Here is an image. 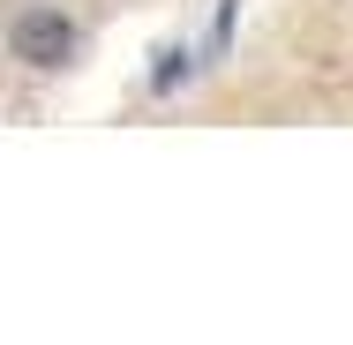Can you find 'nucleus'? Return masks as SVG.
<instances>
[{"label": "nucleus", "instance_id": "obj_1", "mask_svg": "<svg viewBox=\"0 0 353 345\" xmlns=\"http://www.w3.org/2000/svg\"><path fill=\"white\" fill-rule=\"evenodd\" d=\"M75 45H83V30H75V15L61 8V0H30V8L8 15V61H23L30 75L68 68Z\"/></svg>", "mask_w": 353, "mask_h": 345}, {"label": "nucleus", "instance_id": "obj_2", "mask_svg": "<svg viewBox=\"0 0 353 345\" xmlns=\"http://www.w3.org/2000/svg\"><path fill=\"white\" fill-rule=\"evenodd\" d=\"M158 61H165V68L150 75V90H173V83H188V45H165Z\"/></svg>", "mask_w": 353, "mask_h": 345}]
</instances>
